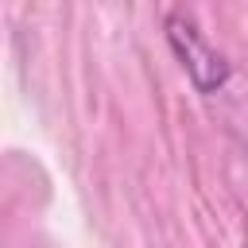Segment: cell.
<instances>
[{
  "label": "cell",
  "instance_id": "cell-1",
  "mask_svg": "<svg viewBox=\"0 0 248 248\" xmlns=\"http://www.w3.org/2000/svg\"><path fill=\"white\" fill-rule=\"evenodd\" d=\"M163 31H167V43H170L174 58H178L182 70L190 74L194 89H202V93H217V89L229 81L232 66H229V58L205 39V31H202V23L194 19V12H186V8L167 12Z\"/></svg>",
  "mask_w": 248,
  "mask_h": 248
}]
</instances>
